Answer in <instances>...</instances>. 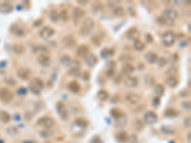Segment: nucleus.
I'll list each match as a JSON object with an SVG mask.
<instances>
[{
	"label": "nucleus",
	"mask_w": 191,
	"mask_h": 143,
	"mask_svg": "<svg viewBox=\"0 0 191 143\" xmlns=\"http://www.w3.org/2000/svg\"><path fill=\"white\" fill-rule=\"evenodd\" d=\"M94 28H95L94 19H92L91 17H87L81 24V27L79 29V33L81 34L82 36H86L92 33Z\"/></svg>",
	"instance_id": "1"
},
{
	"label": "nucleus",
	"mask_w": 191,
	"mask_h": 143,
	"mask_svg": "<svg viewBox=\"0 0 191 143\" xmlns=\"http://www.w3.org/2000/svg\"><path fill=\"white\" fill-rule=\"evenodd\" d=\"M44 88V82L39 77H35L30 82V90L32 91V93L36 94H39L41 90Z\"/></svg>",
	"instance_id": "2"
},
{
	"label": "nucleus",
	"mask_w": 191,
	"mask_h": 143,
	"mask_svg": "<svg viewBox=\"0 0 191 143\" xmlns=\"http://www.w3.org/2000/svg\"><path fill=\"white\" fill-rule=\"evenodd\" d=\"M176 41V34L172 31H166L162 36V42L164 46L170 47L174 45V43Z\"/></svg>",
	"instance_id": "3"
},
{
	"label": "nucleus",
	"mask_w": 191,
	"mask_h": 143,
	"mask_svg": "<svg viewBox=\"0 0 191 143\" xmlns=\"http://www.w3.org/2000/svg\"><path fill=\"white\" fill-rule=\"evenodd\" d=\"M143 121H144V123L149 124V125L155 124L157 121H158V115H157L155 112L148 111L143 115Z\"/></svg>",
	"instance_id": "4"
},
{
	"label": "nucleus",
	"mask_w": 191,
	"mask_h": 143,
	"mask_svg": "<svg viewBox=\"0 0 191 143\" xmlns=\"http://www.w3.org/2000/svg\"><path fill=\"white\" fill-rule=\"evenodd\" d=\"M54 34V30L50 26H45L39 31V36L44 40H47Z\"/></svg>",
	"instance_id": "5"
},
{
	"label": "nucleus",
	"mask_w": 191,
	"mask_h": 143,
	"mask_svg": "<svg viewBox=\"0 0 191 143\" xmlns=\"http://www.w3.org/2000/svg\"><path fill=\"white\" fill-rule=\"evenodd\" d=\"M125 100L129 104H131V105H136L139 102H141L142 97L136 93H128L125 97Z\"/></svg>",
	"instance_id": "6"
},
{
	"label": "nucleus",
	"mask_w": 191,
	"mask_h": 143,
	"mask_svg": "<svg viewBox=\"0 0 191 143\" xmlns=\"http://www.w3.org/2000/svg\"><path fill=\"white\" fill-rule=\"evenodd\" d=\"M37 124L40 125V126L44 127V128H51L54 125V120L52 118H49V116H43V118H40L37 120Z\"/></svg>",
	"instance_id": "7"
},
{
	"label": "nucleus",
	"mask_w": 191,
	"mask_h": 143,
	"mask_svg": "<svg viewBox=\"0 0 191 143\" xmlns=\"http://www.w3.org/2000/svg\"><path fill=\"white\" fill-rule=\"evenodd\" d=\"M12 98H14V94H12V93L9 89H7V88L0 89V99H1L2 101L10 102Z\"/></svg>",
	"instance_id": "8"
},
{
	"label": "nucleus",
	"mask_w": 191,
	"mask_h": 143,
	"mask_svg": "<svg viewBox=\"0 0 191 143\" xmlns=\"http://www.w3.org/2000/svg\"><path fill=\"white\" fill-rule=\"evenodd\" d=\"M61 43L67 49H72V48H74L76 45V41L73 36H66L65 37H63Z\"/></svg>",
	"instance_id": "9"
},
{
	"label": "nucleus",
	"mask_w": 191,
	"mask_h": 143,
	"mask_svg": "<svg viewBox=\"0 0 191 143\" xmlns=\"http://www.w3.org/2000/svg\"><path fill=\"white\" fill-rule=\"evenodd\" d=\"M163 15L164 17H166L168 19H171V20H176L178 17H179V14L176 10H174L172 8H166L164 9L163 11Z\"/></svg>",
	"instance_id": "10"
},
{
	"label": "nucleus",
	"mask_w": 191,
	"mask_h": 143,
	"mask_svg": "<svg viewBox=\"0 0 191 143\" xmlns=\"http://www.w3.org/2000/svg\"><path fill=\"white\" fill-rule=\"evenodd\" d=\"M84 60H85V63L87 66L90 68L95 67L97 64V62H99V58H97L94 54H91V53H89L85 57H84Z\"/></svg>",
	"instance_id": "11"
},
{
	"label": "nucleus",
	"mask_w": 191,
	"mask_h": 143,
	"mask_svg": "<svg viewBox=\"0 0 191 143\" xmlns=\"http://www.w3.org/2000/svg\"><path fill=\"white\" fill-rule=\"evenodd\" d=\"M139 32L137 28H130L128 31L126 32V37L128 38L129 40H139Z\"/></svg>",
	"instance_id": "12"
},
{
	"label": "nucleus",
	"mask_w": 191,
	"mask_h": 143,
	"mask_svg": "<svg viewBox=\"0 0 191 143\" xmlns=\"http://www.w3.org/2000/svg\"><path fill=\"white\" fill-rule=\"evenodd\" d=\"M156 23L158 24L159 26H168V27H171V26H174V21L171 19H168L166 17H164L163 15H160L156 18Z\"/></svg>",
	"instance_id": "13"
},
{
	"label": "nucleus",
	"mask_w": 191,
	"mask_h": 143,
	"mask_svg": "<svg viewBox=\"0 0 191 143\" xmlns=\"http://www.w3.org/2000/svg\"><path fill=\"white\" fill-rule=\"evenodd\" d=\"M16 73H17V76L19 78L22 80H29L32 75L31 71L27 68H19L17 72H16Z\"/></svg>",
	"instance_id": "14"
},
{
	"label": "nucleus",
	"mask_w": 191,
	"mask_h": 143,
	"mask_svg": "<svg viewBox=\"0 0 191 143\" xmlns=\"http://www.w3.org/2000/svg\"><path fill=\"white\" fill-rule=\"evenodd\" d=\"M37 61H38V63L41 65V66H43V67L50 66L51 57H50L49 54H39V55H38V57H37Z\"/></svg>",
	"instance_id": "15"
},
{
	"label": "nucleus",
	"mask_w": 191,
	"mask_h": 143,
	"mask_svg": "<svg viewBox=\"0 0 191 143\" xmlns=\"http://www.w3.org/2000/svg\"><path fill=\"white\" fill-rule=\"evenodd\" d=\"M139 84V80L135 76H127L124 79V85L129 88H136Z\"/></svg>",
	"instance_id": "16"
},
{
	"label": "nucleus",
	"mask_w": 191,
	"mask_h": 143,
	"mask_svg": "<svg viewBox=\"0 0 191 143\" xmlns=\"http://www.w3.org/2000/svg\"><path fill=\"white\" fill-rule=\"evenodd\" d=\"M89 47L85 44H82L78 47V49H76V55L78 56V57H85V56L89 54Z\"/></svg>",
	"instance_id": "17"
},
{
	"label": "nucleus",
	"mask_w": 191,
	"mask_h": 143,
	"mask_svg": "<svg viewBox=\"0 0 191 143\" xmlns=\"http://www.w3.org/2000/svg\"><path fill=\"white\" fill-rule=\"evenodd\" d=\"M57 111L58 114L60 115L62 119H67L68 118V114L66 112L65 105H64V103H63V102H61V101L57 102Z\"/></svg>",
	"instance_id": "18"
},
{
	"label": "nucleus",
	"mask_w": 191,
	"mask_h": 143,
	"mask_svg": "<svg viewBox=\"0 0 191 143\" xmlns=\"http://www.w3.org/2000/svg\"><path fill=\"white\" fill-rule=\"evenodd\" d=\"M85 15V12H84L82 9H80L78 7L74 8V12H73V17L75 19V22L78 23V21L82 18V17Z\"/></svg>",
	"instance_id": "19"
},
{
	"label": "nucleus",
	"mask_w": 191,
	"mask_h": 143,
	"mask_svg": "<svg viewBox=\"0 0 191 143\" xmlns=\"http://www.w3.org/2000/svg\"><path fill=\"white\" fill-rule=\"evenodd\" d=\"M144 57H145V60H146L147 63L154 64V63L157 62V60H158L159 56H158V54H157L156 53H154V52H148V53H146L145 55H144Z\"/></svg>",
	"instance_id": "20"
},
{
	"label": "nucleus",
	"mask_w": 191,
	"mask_h": 143,
	"mask_svg": "<svg viewBox=\"0 0 191 143\" xmlns=\"http://www.w3.org/2000/svg\"><path fill=\"white\" fill-rule=\"evenodd\" d=\"M116 137H117V140L121 143H125L129 140V136L128 134L124 131H121L118 132L117 135H116Z\"/></svg>",
	"instance_id": "21"
},
{
	"label": "nucleus",
	"mask_w": 191,
	"mask_h": 143,
	"mask_svg": "<svg viewBox=\"0 0 191 143\" xmlns=\"http://www.w3.org/2000/svg\"><path fill=\"white\" fill-rule=\"evenodd\" d=\"M165 82H166V84L170 88H176L178 84H179V80H178V78L175 75H169L166 78V80H165Z\"/></svg>",
	"instance_id": "22"
},
{
	"label": "nucleus",
	"mask_w": 191,
	"mask_h": 143,
	"mask_svg": "<svg viewBox=\"0 0 191 143\" xmlns=\"http://www.w3.org/2000/svg\"><path fill=\"white\" fill-rule=\"evenodd\" d=\"M68 89H69L72 93H74V94H78L79 93V91H80V85L78 81H71L69 84H68Z\"/></svg>",
	"instance_id": "23"
},
{
	"label": "nucleus",
	"mask_w": 191,
	"mask_h": 143,
	"mask_svg": "<svg viewBox=\"0 0 191 143\" xmlns=\"http://www.w3.org/2000/svg\"><path fill=\"white\" fill-rule=\"evenodd\" d=\"M134 71H135V67L130 63H126L124 66L122 67V73H123L124 75H126L130 76V75H132V73H134Z\"/></svg>",
	"instance_id": "24"
},
{
	"label": "nucleus",
	"mask_w": 191,
	"mask_h": 143,
	"mask_svg": "<svg viewBox=\"0 0 191 143\" xmlns=\"http://www.w3.org/2000/svg\"><path fill=\"white\" fill-rule=\"evenodd\" d=\"M12 11V6L10 3H2L0 4V12L2 14H9Z\"/></svg>",
	"instance_id": "25"
},
{
	"label": "nucleus",
	"mask_w": 191,
	"mask_h": 143,
	"mask_svg": "<svg viewBox=\"0 0 191 143\" xmlns=\"http://www.w3.org/2000/svg\"><path fill=\"white\" fill-rule=\"evenodd\" d=\"M97 97L100 101H106L109 98V93L106 90H99L97 92Z\"/></svg>",
	"instance_id": "26"
},
{
	"label": "nucleus",
	"mask_w": 191,
	"mask_h": 143,
	"mask_svg": "<svg viewBox=\"0 0 191 143\" xmlns=\"http://www.w3.org/2000/svg\"><path fill=\"white\" fill-rule=\"evenodd\" d=\"M113 14H114V15H116L118 17H121L125 15V9L122 6H117L114 8Z\"/></svg>",
	"instance_id": "27"
},
{
	"label": "nucleus",
	"mask_w": 191,
	"mask_h": 143,
	"mask_svg": "<svg viewBox=\"0 0 191 143\" xmlns=\"http://www.w3.org/2000/svg\"><path fill=\"white\" fill-rule=\"evenodd\" d=\"M154 92H155V94H157V97H163V95L164 94V92H165V89L163 87V85L156 84L155 88H154Z\"/></svg>",
	"instance_id": "28"
},
{
	"label": "nucleus",
	"mask_w": 191,
	"mask_h": 143,
	"mask_svg": "<svg viewBox=\"0 0 191 143\" xmlns=\"http://www.w3.org/2000/svg\"><path fill=\"white\" fill-rule=\"evenodd\" d=\"M33 53L35 54H48L49 53V50L48 48H46L45 46H36L33 48Z\"/></svg>",
	"instance_id": "29"
},
{
	"label": "nucleus",
	"mask_w": 191,
	"mask_h": 143,
	"mask_svg": "<svg viewBox=\"0 0 191 143\" xmlns=\"http://www.w3.org/2000/svg\"><path fill=\"white\" fill-rule=\"evenodd\" d=\"M11 30H12V33H15V36H25L24 30H22L21 28H19L18 26H16V25L12 26V28Z\"/></svg>",
	"instance_id": "30"
},
{
	"label": "nucleus",
	"mask_w": 191,
	"mask_h": 143,
	"mask_svg": "<svg viewBox=\"0 0 191 143\" xmlns=\"http://www.w3.org/2000/svg\"><path fill=\"white\" fill-rule=\"evenodd\" d=\"M75 124L79 128H86L88 126V121L81 118H78L75 119Z\"/></svg>",
	"instance_id": "31"
},
{
	"label": "nucleus",
	"mask_w": 191,
	"mask_h": 143,
	"mask_svg": "<svg viewBox=\"0 0 191 143\" xmlns=\"http://www.w3.org/2000/svg\"><path fill=\"white\" fill-rule=\"evenodd\" d=\"M164 115H165V116H167V118H176V116H178V115H179V112L172 109V108H168V109L165 110Z\"/></svg>",
	"instance_id": "32"
},
{
	"label": "nucleus",
	"mask_w": 191,
	"mask_h": 143,
	"mask_svg": "<svg viewBox=\"0 0 191 143\" xmlns=\"http://www.w3.org/2000/svg\"><path fill=\"white\" fill-rule=\"evenodd\" d=\"M60 62H61L62 65H64V66H70V65L72 64V62H73V60H72V58L70 57L69 55L64 54L63 56H61Z\"/></svg>",
	"instance_id": "33"
},
{
	"label": "nucleus",
	"mask_w": 191,
	"mask_h": 143,
	"mask_svg": "<svg viewBox=\"0 0 191 143\" xmlns=\"http://www.w3.org/2000/svg\"><path fill=\"white\" fill-rule=\"evenodd\" d=\"M134 49L136 51H138V52H142L143 51L144 49H145V45H144V43L142 42L141 40H136L134 42Z\"/></svg>",
	"instance_id": "34"
},
{
	"label": "nucleus",
	"mask_w": 191,
	"mask_h": 143,
	"mask_svg": "<svg viewBox=\"0 0 191 143\" xmlns=\"http://www.w3.org/2000/svg\"><path fill=\"white\" fill-rule=\"evenodd\" d=\"M49 17L53 22L56 23L59 19V12H57V11H56V10H52L49 14Z\"/></svg>",
	"instance_id": "35"
},
{
	"label": "nucleus",
	"mask_w": 191,
	"mask_h": 143,
	"mask_svg": "<svg viewBox=\"0 0 191 143\" xmlns=\"http://www.w3.org/2000/svg\"><path fill=\"white\" fill-rule=\"evenodd\" d=\"M68 75L71 76H79L80 75V68L79 67H72L68 71Z\"/></svg>",
	"instance_id": "36"
},
{
	"label": "nucleus",
	"mask_w": 191,
	"mask_h": 143,
	"mask_svg": "<svg viewBox=\"0 0 191 143\" xmlns=\"http://www.w3.org/2000/svg\"><path fill=\"white\" fill-rule=\"evenodd\" d=\"M12 50H14L15 54H22L25 52V48L23 45H21V44H15L14 46H12Z\"/></svg>",
	"instance_id": "37"
},
{
	"label": "nucleus",
	"mask_w": 191,
	"mask_h": 143,
	"mask_svg": "<svg viewBox=\"0 0 191 143\" xmlns=\"http://www.w3.org/2000/svg\"><path fill=\"white\" fill-rule=\"evenodd\" d=\"M162 132L163 134H165V135H174V134L176 133L175 131V129L172 128L171 126H163L162 127Z\"/></svg>",
	"instance_id": "38"
},
{
	"label": "nucleus",
	"mask_w": 191,
	"mask_h": 143,
	"mask_svg": "<svg viewBox=\"0 0 191 143\" xmlns=\"http://www.w3.org/2000/svg\"><path fill=\"white\" fill-rule=\"evenodd\" d=\"M115 54V50L114 49H110V48H105L102 51H101V55L104 56V57H108V56H113Z\"/></svg>",
	"instance_id": "39"
},
{
	"label": "nucleus",
	"mask_w": 191,
	"mask_h": 143,
	"mask_svg": "<svg viewBox=\"0 0 191 143\" xmlns=\"http://www.w3.org/2000/svg\"><path fill=\"white\" fill-rule=\"evenodd\" d=\"M0 119H1L4 123H8L11 120V115L8 114L7 112H0Z\"/></svg>",
	"instance_id": "40"
},
{
	"label": "nucleus",
	"mask_w": 191,
	"mask_h": 143,
	"mask_svg": "<svg viewBox=\"0 0 191 143\" xmlns=\"http://www.w3.org/2000/svg\"><path fill=\"white\" fill-rule=\"evenodd\" d=\"M126 123H127V118L124 115H122L121 118H118L117 119V126L118 127H123L124 125H126Z\"/></svg>",
	"instance_id": "41"
},
{
	"label": "nucleus",
	"mask_w": 191,
	"mask_h": 143,
	"mask_svg": "<svg viewBox=\"0 0 191 143\" xmlns=\"http://www.w3.org/2000/svg\"><path fill=\"white\" fill-rule=\"evenodd\" d=\"M111 115L115 119H118V118H121L122 115V113L118 109H117V108H114V109L111 110Z\"/></svg>",
	"instance_id": "42"
},
{
	"label": "nucleus",
	"mask_w": 191,
	"mask_h": 143,
	"mask_svg": "<svg viewBox=\"0 0 191 143\" xmlns=\"http://www.w3.org/2000/svg\"><path fill=\"white\" fill-rule=\"evenodd\" d=\"M54 135V132L51 131V130L47 129V130H43L42 132H40V136L44 138H49L50 136H52Z\"/></svg>",
	"instance_id": "43"
},
{
	"label": "nucleus",
	"mask_w": 191,
	"mask_h": 143,
	"mask_svg": "<svg viewBox=\"0 0 191 143\" xmlns=\"http://www.w3.org/2000/svg\"><path fill=\"white\" fill-rule=\"evenodd\" d=\"M145 83L147 84V86H154L155 85V78L152 75H147L145 76Z\"/></svg>",
	"instance_id": "44"
},
{
	"label": "nucleus",
	"mask_w": 191,
	"mask_h": 143,
	"mask_svg": "<svg viewBox=\"0 0 191 143\" xmlns=\"http://www.w3.org/2000/svg\"><path fill=\"white\" fill-rule=\"evenodd\" d=\"M157 63H158L159 67L163 68V67H164L165 65L167 64V59H166V58H164L163 56V57L158 58V60H157Z\"/></svg>",
	"instance_id": "45"
},
{
	"label": "nucleus",
	"mask_w": 191,
	"mask_h": 143,
	"mask_svg": "<svg viewBox=\"0 0 191 143\" xmlns=\"http://www.w3.org/2000/svg\"><path fill=\"white\" fill-rule=\"evenodd\" d=\"M59 18H61L63 21H67L69 16H68V12L65 10H62L60 12H59Z\"/></svg>",
	"instance_id": "46"
},
{
	"label": "nucleus",
	"mask_w": 191,
	"mask_h": 143,
	"mask_svg": "<svg viewBox=\"0 0 191 143\" xmlns=\"http://www.w3.org/2000/svg\"><path fill=\"white\" fill-rule=\"evenodd\" d=\"M134 127L138 130V131H139V130H142V128H143V124H142V122L139 119H138V120H136L135 121V123H134Z\"/></svg>",
	"instance_id": "47"
},
{
	"label": "nucleus",
	"mask_w": 191,
	"mask_h": 143,
	"mask_svg": "<svg viewBox=\"0 0 191 143\" xmlns=\"http://www.w3.org/2000/svg\"><path fill=\"white\" fill-rule=\"evenodd\" d=\"M115 69H107L106 70V75L108 77H113L115 75Z\"/></svg>",
	"instance_id": "48"
},
{
	"label": "nucleus",
	"mask_w": 191,
	"mask_h": 143,
	"mask_svg": "<svg viewBox=\"0 0 191 143\" xmlns=\"http://www.w3.org/2000/svg\"><path fill=\"white\" fill-rule=\"evenodd\" d=\"M106 67H107V69H115L116 68V62L113 61V60L108 61L107 63H106Z\"/></svg>",
	"instance_id": "49"
},
{
	"label": "nucleus",
	"mask_w": 191,
	"mask_h": 143,
	"mask_svg": "<svg viewBox=\"0 0 191 143\" xmlns=\"http://www.w3.org/2000/svg\"><path fill=\"white\" fill-rule=\"evenodd\" d=\"M81 77H82V79L85 80V81L90 80V73H88L87 71L84 72V73H82V75H81Z\"/></svg>",
	"instance_id": "50"
},
{
	"label": "nucleus",
	"mask_w": 191,
	"mask_h": 143,
	"mask_svg": "<svg viewBox=\"0 0 191 143\" xmlns=\"http://www.w3.org/2000/svg\"><path fill=\"white\" fill-rule=\"evenodd\" d=\"M90 143H103L102 142V140L100 139V137L99 136H94L91 139V141H90Z\"/></svg>",
	"instance_id": "51"
},
{
	"label": "nucleus",
	"mask_w": 191,
	"mask_h": 143,
	"mask_svg": "<svg viewBox=\"0 0 191 143\" xmlns=\"http://www.w3.org/2000/svg\"><path fill=\"white\" fill-rule=\"evenodd\" d=\"M28 93V91H27V89L26 88H19L18 90H17V94H20V95H25Z\"/></svg>",
	"instance_id": "52"
},
{
	"label": "nucleus",
	"mask_w": 191,
	"mask_h": 143,
	"mask_svg": "<svg viewBox=\"0 0 191 143\" xmlns=\"http://www.w3.org/2000/svg\"><path fill=\"white\" fill-rule=\"evenodd\" d=\"M160 97H155L154 99H153V106L154 107H158L159 105H160Z\"/></svg>",
	"instance_id": "53"
},
{
	"label": "nucleus",
	"mask_w": 191,
	"mask_h": 143,
	"mask_svg": "<svg viewBox=\"0 0 191 143\" xmlns=\"http://www.w3.org/2000/svg\"><path fill=\"white\" fill-rule=\"evenodd\" d=\"M145 38H146V41H147L148 43H152V42H153V39H154L151 33H146Z\"/></svg>",
	"instance_id": "54"
},
{
	"label": "nucleus",
	"mask_w": 191,
	"mask_h": 143,
	"mask_svg": "<svg viewBox=\"0 0 191 143\" xmlns=\"http://www.w3.org/2000/svg\"><path fill=\"white\" fill-rule=\"evenodd\" d=\"M128 141H131L132 143H134V141H135V143H138V139H137V136H136L135 135H132L130 137H129V140Z\"/></svg>",
	"instance_id": "55"
},
{
	"label": "nucleus",
	"mask_w": 191,
	"mask_h": 143,
	"mask_svg": "<svg viewBox=\"0 0 191 143\" xmlns=\"http://www.w3.org/2000/svg\"><path fill=\"white\" fill-rule=\"evenodd\" d=\"M42 23H43V20H42V19L36 20V21L33 22V27H38V26H39L40 24H42Z\"/></svg>",
	"instance_id": "56"
},
{
	"label": "nucleus",
	"mask_w": 191,
	"mask_h": 143,
	"mask_svg": "<svg viewBox=\"0 0 191 143\" xmlns=\"http://www.w3.org/2000/svg\"><path fill=\"white\" fill-rule=\"evenodd\" d=\"M182 105H184V109H186V110H189L190 109V102L188 101H185V102H184L182 103Z\"/></svg>",
	"instance_id": "57"
},
{
	"label": "nucleus",
	"mask_w": 191,
	"mask_h": 143,
	"mask_svg": "<svg viewBox=\"0 0 191 143\" xmlns=\"http://www.w3.org/2000/svg\"><path fill=\"white\" fill-rule=\"evenodd\" d=\"M184 125L186 127H188V128L190 127V118H189V116L184 119Z\"/></svg>",
	"instance_id": "58"
},
{
	"label": "nucleus",
	"mask_w": 191,
	"mask_h": 143,
	"mask_svg": "<svg viewBox=\"0 0 191 143\" xmlns=\"http://www.w3.org/2000/svg\"><path fill=\"white\" fill-rule=\"evenodd\" d=\"M23 143H36V142H33V141H32V140H25Z\"/></svg>",
	"instance_id": "59"
},
{
	"label": "nucleus",
	"mask_w": 191,
	"mask_h": 143,
	"mask_svg": "<svg viewBox=\"0 0 191 143\" xmlns=\"http://www.w3.org/2000/svg\"><path fill=\"white\" fill-rule=\"evenodd\" d=\"M43 143H52L51 141H45V142H43Z\"/></svg>",
	"instance_id": "60"
},
{
	"label": "nucleus",
	"mask_w": 191,
	"mask_h": 143,
	"mask_svg": "<svg viewBox=\"0 0 191 143\" xmlns=\"http://www.w3.org/2000/svg\"><path fill=\"white\" fill-rule=\"evenodd\" d=\"M67 143H72V142H67Z\"/></svg>",
	"instance_id": "61"
}]
</instances>
